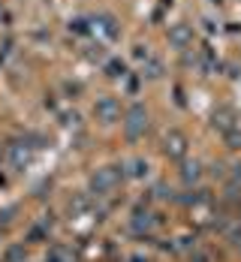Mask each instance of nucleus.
<instances>
[{
    "instance_id": "obj_2",
    "label": "nucleus",
    "mask_w": 241,
    "mask_h": 262,
    "mask_svg": "<svg viewBox=\"0 0 241 262\" xmlns=\"http://www.w3.org/2000/svg\"><path fill=\"white\" fill-rule=\"evenodd\" d=\"M121 169L118 166H103V169H97V175L91 178V187L97 190V193H108V190H115L118 184H121Z\"/></svg>"
},
{
    "instance_id": "obj_1",
    "label": "nucleus",
    "mask_w": 241,
    "mask_h": 262,
    "mask_svg": "<svg viewBox=\"0 0 241 262\" xmlns=\"http://www.w3.org/2000/svg\"><path fill=\"white\" fill-rule=\"evenodd\" d=\"M148 130V108L142 103H136L127 108V115H124V133H127V139H139V136H145Z\"/></svg>"
},
{
    "instance_id": "obj_7",
    "label": "nucleus",
    "mask_w": 241,
    "mask_h": 262,
    "mask_svg": "<svg viewBox=\"0 0 241 262\" xmlns=\"http://www.w3.org/2000/svg\"><path fill=\"white\" fill-rule=\"evenodd\" d=\"M214 127H220V130H232V121H229V112H220V115H214Z\"/></svg>"
},
{
    "instance_id": "obj_4",
    "label": "nucleus",
    "mask_w": 241,
    "mask_h": 262,
    "mask_svg": "<svg viewBox=\"0 0 241 262\" xmlns=\"http://www.w3.org/2000/svg\"><path fill=\"white\" fill-rule=\"evenodd\" d=\"M163 151H166L172 160H181L184 154H187V139H184L178 130H172L169 136H166V142H163Z\"/></svg>"
},
{
    "instance_id": "obj_10",
    "label": "nucleus",
    "mask_w": 241,
    "mask_h": 262,
    "mask_svg": "<svg viewBox=\"0 0 241 262\" xmlns=\"http://www.w3.org/2000/svg\"><path fill=\"white\" fill-rule=\"evenodd\" d=\"M0 12H3V3H0Z\"/></svg>"
},
{
    "instance_id": "obj_5",
    "label": "nucleus",
    "mask_w": 241,
    "mask_h": 262,
    "mask_svg": "<svg viewBox=\"0 0 241 262\" xmlns=\"http://www.w3.org/2000/svg\"><path fill=\"white\" fill-rule=\"evenodd\" d=\"M169 42H172L175 49H187L190 42H193V27H190V25L169 27Z\"/></svg>"
},
{
    "instance_id": "obj_8",
    "label": "nucleus",
    "mask_w": 241,
    "mask_h": 262,
    "mask_svg": "<svg viewBox=\"0 0 241 262\" xmlns=\"http://www.w3.org/2000/svg\"><path fill=\"white\" fill-rule=\"evenodd\" d=\"M226 145H229V148H241V133L238 130H226Z\"/></svg>"
},
{
    "instance_id": "obj_6",
    "label": "nucleus",
    "mask_w": 241,
    "mask_h": 262,
    "mask_svg": "<svg viewBox=\"0 0 241 262\" xmlns=\"http://www.w3.org/2000/svg\"><path fill=\"white\" fill-rule=\"evenodd\" d=\"M12 163H15V166L27 163V148L25 145H12Z\"/></svg>"
},
{
    "instance_id": "obj_3",
    "label": "nucleus",
    "mask_w": 241,
    "mask_h": 262,
    "mask_svg": "<svg viewBox=\"0 0 241 262\" xmlns=\"http://www.w3.org/2000/svg\"><path fill=\"white\" fill-rule=\"evenodd\" d=\"M94 115H97V121H103V124H115L118 118H121V105L115 97H103V100H97L94 105Z\"/></svg>"
},
{
    "instance_id": "obj_9",
    "label": "nucleus",
    "mask_w": 241,
    "mask_h": 262,
    "mask_svg": "<svg viewBox=\"0 0 241 262\" xmlns=\"http://www.w3.org/2000/svg\"><path fill=\"white\" fill-rule=\"evenodd\" d=\"M184 178H199V166H196V163H193V166H187V169H184Z\"/></svg>"
}]
</instances>
